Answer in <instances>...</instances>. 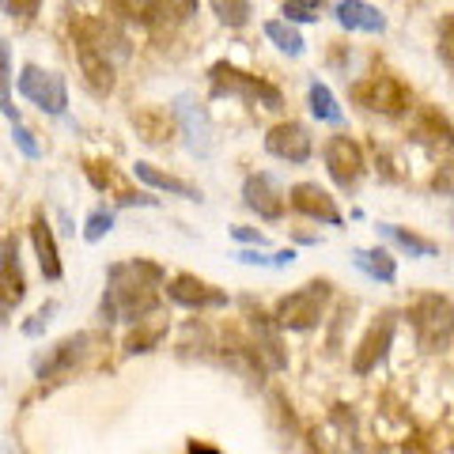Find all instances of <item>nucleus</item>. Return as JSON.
Wrapping results in <instances>:
<instances>
[{"label":"nucleus","mask_w":454,"mask_h":454,"mask_svg":"<svg viewBox=\"0 0 454 454\" xmlns=\"http://www.w3.org/2000/svg\"><path fill=\"white\" fill-rule=\"evenodd\" d=\"M167 284L163 265H155L148 258H129L106 269V292L98 315L103 322H145L160 307V288Z\"/></svg>","instance_id":"f257e3e1"},{"label":"nucleus","mask_w":454,"mask_h":454,"mask_svg":"<svg viewBox=\"0 0 454 454\" xmlns=\"http://www.w3.org/2000/svg\"><path fill=\"white\" fill-rule=\"evenodd\" d=\"M208 88L216 98H243L250 106H262V110H284V95L277 83H269L254 73H243V68H235L231 61H216L208 68Z\"/></svg>","instance_id":"f03ea898"},{"label":"nucleus","mask_w":454,"mask_h":454,"mask_svg":"<svg viewBox=\"0 0 454 454\" xmlns=\"http://www.w3.org/2000/svg\"><path fill=\"white\" fill-rule=\"evenodd\" d=\"M409 325L417 333V345L424 352H443L454 340V303L447 295H420V300L409 307Z\"/></svg>","instance_id":"7ed1b4c3"},{"label":"nucleus","mask_w":454,"mask_h":454,"mask_svg":"<svg viewBox=\"0 0 454 454\" xmlns=\"http://www.w3.org/2000/svg\"><path fill=\"white\" fill-rule=\"evenodd\" d=\"M330 295H333L330 280H307L303 288L280 295V303H277L273 315H277V322L284 325V330L307 333V330H315V325L322 322L325 307H330Z\"/></svg>","instance_id":"20e7f679"},{"label":"nucleus","mask_w":454,"mask_h":454,"mask_svg":"<svg viewBox=\"0 0 454 454\" xmlns=\"http://www.w3.org/2000/svg\"><path fill=\"white\" fill-rule=\"evenodd\" d=\"M348 95L356 98L364 110L382 114V118H402V114L413 106V95H409V88L397 76H390V73H375L367 80H356L348 88Z\"/></svg>","instance_id":"39448f33"},{"label":"nucleus","mask_w":454,"mask_h":454,"mask_svg":"<svg viewBox=\"0 0 454 454\" xmlns=\"http://www.w3.org/2000/svg\"><path fill=\"white\" fill-rule=\"evenodd\" d=\"M88 352H91V333H73V337H65V340H57L53 352L46 360H42L35 367V375L42 387H57V382H65V379H73L80 372V364L88 360Z\"/></svg>","instance_id":"423d86ee"},{"label":"nucleus","mask_w":454,"mask_h":454,"mask_svg":"<svg viewBox=\"0 0 454 454\" xmlns=\"http://www.w3.org/2000/svg\"><path fill=\"white\" fill-rule=\"evenodd\" d=\"M114 8L140 27H178L197 12V0H114Z\"/></svg>","instance_id":"0eeeda50"},{"label":"nucleus","mask_w":454,"mask_h":454,"mask_svg":"<svg viewBox=\"0 0 454 454\" xmlns=\"http://www.w3.org/2000/svg\"><path fill=\"white\" fill-rule=\"evenodd\" d=\"M20 95L27 103H35L42 114H65L68 110V88H65V76L46 73L38 65H23L20 73Z\"/></svg>","instance_id":"6e6552de"},{"label":"nucleus","mask_w":454,"mask_h":454,"mask_svg":"<svg viewBox=\"0 0 454 454\" xmlns=\"http://www.w3.org/2000/svg\"><path fill=\"white\" fill-rule=\"evenodd\" d=\"M247 330H250V345L262 352L269 372H284L288 367V352H284V340H280L284 325L277 322V315H265L262 307H254L247 300Z\"/></svg>","instance_id":"1a4fd4ad"},{"label":"nucleus","mask_w":454,"mask_h":454,"mask_svg":"<svg viewBox=\"0 0 454 454\" xmlns=\"http://www.w3.org/2000/svg\"><path fill=\"white\" fill-rule=\"evenodd\" d=\"M394 333H397V310H382V315L367 325L364 340L352 352V372L356 375H372L375 367L387 360V352L394 345Z\"/></svg>","instance_id":"9d476101"},{"label":"nucleus","mask_w":454,"mask_h":454,"mask_svg":"<svg viewBox=\"0 0 454 454\" xmlns=\"http://www.w3.org/2000/svg\"><path fill=\"white\" fill-rule=\"evenodd\" d=\"M322 160H325V170H330V178L337 182L340 190H356L360 178H364V152L352 137L337 133L325 140L322 148Z\"/></svg>","instance_id":"9b49d317"},{"label":"nucleus","mask_w":454,"mask_h":454,"mask_svg":"<svg viewBox=\"0 0 454 454\" xmlns=\"http://www.w3.org/2000/svg\"><path fill=\"white\" fill-rule=\"evenodd\" d=\"M265 152L284 163H307L315 155V137L303 121H280L265 133Z\"/></svg>","instance_id":"f8f14e48"},{"label":"nucleus","mask_w":454,"mask_h":454,"mask_svg":"<svg viewBox=\"0 0 454 454\" xmlns=\"http://www.w3.org/2000/svg\"><path fill=\"white\" fill-rule=\"evenodd\" d=\"M167 300L186 310H216V307H227V292L193 273H178L167 284Z\"/></svg>","instance_id":"ddd939ff"},{"label":"nucleus","mask_w":454,"mask_h":454,"mask_svg":"<svg viewBox=\"0 0 454 454\" xmlns=\"http://www.w3.org/2000/svg\"><path fill=\"white\" fill-rule=\"evenodd\" d=\"M243 205L250 212H258L262 220H280L284 208H288V193L280 190V182L273 175H247L243 182Z\"/></svg>","instance_id":"4468645a"},{"label":"nucleus","mask_w":454,"mask_h":454,"mask_svg":"<svg viewBox=\"0 0 454 454\" xmlns=\"http://www.w3.org/2000/svg\"><path fill=\"white\" fill-rule=\"evenodd\" d=\"M175 121H178V129L182 137H186V148L193 155H212V125H208V114L193 103L190 95H178L175 98Z\"/></svg>","instance_id":"2eb2a0df"},{"label":"nucleus","mask_w":454,"mask_h":454,"mask_svg":"<svg viewBox=\"0 0 454 454\" xmlns=\"http://www.w3.org/2000/svg\"><path fill=\"white\" fill-rule=\"evenodd\" d=\"M409 137L428 152H450L454 148V125L447 114H439L435 106H420L409 121Z\"/></svg>","instance_id":"dca6fc26"},{"label":"nucleus","mask_w":454,"mask_h":454,"mask_svg":"<svg viewBox=\"0 0 454 454\" xmlns=\"http://www.w3.org/2000/svg\"><path fill=\"white\" fill-rule=\"evenodd\" d=\"M288 201H292V208L300 212V216H307V220L340 227V208L333 205V197L325 193L318 182H295V186L288 190Z\"/></svg>","instance_id":"f3484780"},{"label":"nucleus","mask_w":454,"mask_h":454,"mask_svg":"<svg viewBox=\"0 0 454 454\" xmlns=\"http://www.w3.org/2000/svg\"><path fill=\"white\" fill-rule=\"evenodd\" d=\"M76 65H80V73L83 80H88V88L95 95H110L114 91V68H118V61L114 57H106L103 50H95V46H80L76 42Z\"/></svg>","instance_id":"a211bd4d"},{"label":"nucleus","mask_w":454,"mask_h":454,"mask_svg":"<svg viewBox=\"0 0 454 454\" xmlns=\"http://www.w3.org/2000/svg\"><path fill=\"white\" fill-rule=\"evenodd\" d=\"M0 277H4V322L12 318V307L23 303L27 280L20 269V243L16 235H4V250H0Z\"/></svg>","instance_id":"6ab92c4d"},{"label":"nucleus","mask_w":454,"mask_h":454,"mask_svg":"<svg viewBox=\"0 0 454 454\" xmlns=\"http://www.w3.org/2000/svg\"><path fill=\"white\" fill-rule=\"evenodd\" d=\"M333 16L345 31H360V35H382L387 31V16H382L375 4H367V0H337Z\"/></svg>","instance_id":"aec40b11"},{"label":"nucleus","mask_w":454,"mask_h":454,"mask_svg":"<svg viewBox=\"0 0 454 454\" xmlns=\"http://www.w3.org/2000/svg\"><path fill=\"white\" fill-rule=\"evenodd\" d=\"M31 243H35V254H38V269H42V277H46V280H61V277H65V269H61V254H57L53 231H50V223H46V216H42V212L31 220Z\"/></svg>","instance_id":"412c9836"},{"label":"nucleus","mask_w":454,"mask_h":454,"mask_svg":"<svg viewBox=\"0 0 454 454\" xmlns=\"http://www.w3.org/2000/svg\"><path fill=\"white\" fill-rule=\"evenodd\" d=\"M133 175L145 182V186H152V190H163V193H170V197H182V201H201V190L197 186H190V182H182V178H175V175H167V170H160V167H152V163H133Z\"/></svg>","instance_id":"4be33fe9"},{"label":"nucleus","mask_w":454,"mask_h":454,"mask_svg":"<svg viewBox=\"0 0 454 454\" xmlns=\"http://www.w3.org/2000/svg\"><path fill=\"white\" fill-rule=\"evenodd\" d=\"M352 265L360 269V273H367L372 280H382V284H394L397 280V262L390 250H352Z\"/></svg>","instance_id":"5701e85b"},{"label":"nucleus","mask_w":454,"mask_h":454,"mask_svg":"<svg viewBox=\"0 0 454 454\" xmlns=\"http://www.w3.org/2000/svg\"><path fill=\"white\" fill-rule=\"evenodd\" d=\"M375 231L387 235L394 247H402L409 258H435V254H439V243H432V239H424L417 231H405V227H397V223H379Z\"/></svg>","instance_id":"b1692460"},{"label":"nucleus","mask_w":454,"mask_h":454,"mask_svg":"<svg viewBox=\"0 0 454 454\" xmlns=\"http://www.w3.org/2000/svg\"><path fill=\"white\" fill-rule=\"evenodd\" d=\"M133 125H137L140 140H148V145H163L167 133L175 129V121H170V114H167V110H155V106H148V110H137V114H133Z\"/></svg>","instance_id":"393cba45"},{"label":"nucleus","mask_w":454,"mask_h":454,"mask_svg":"<svg viewBox=\"0 0 454 454\" xmlns=\"http://www.w3.org/2000/svg\"><path fill=\"white\" fill-rule=\"evenodd\" d=\"M265 38L273 42L280 53H288V57H303V50H307L303 35L295 31V23H288V20H269L265 23Z\"/></svg>","instance_id":"a878e982"},{"label":"nucleus","mask_w":454,"mask_h":454,"mask_svg":"<svg viewBox=\"0 0 454 454\" xmlns=\"http://www.w3.org/2000/svg\"><path fill=\"white\" fill-rule=\"evenodd\" d=\"M307 106H310V114H315L318 121H325V125H340V106H337L333 91L325 88L322 80H310V88H307Z\"/></svg>","instance_id":"bb28decb"},{"label":"nucleus","mask_w":454,"mask_h":454,"mask_svg":"<svg viewBox=\"0 0 454 454\" xmlns=\"http://www.w3.org/2000/svg\"><path fill=\"white\" fill-rule=\"evenodd\" d=\"M163 337H167V325L163 322H137L133 333L125 337V352H133V356H145V352L160 348Z\"/></svg>","instance_id":"cd10ccee"},{"label":"nucleus","mask_w":454,"mask_h":454,"mask_svg":"<svg viewBox=\"0 0 454 454\" xmlns=\"http://www.w3.org/2000/svg\"><path fill=\"white\" fill-rule=\"evenodd\" d=\"M212 12H216V20L223 27H247L250 20V4L247 0H208Z\"/></svg>","instance_id":"c85d7f7f"},{"label":"nucleus","mask_w":454,"mask_h":454,"mask_svg":"<svg viewBox=\"0 0 454 454\" xmlns=\"http://www.w3.org/2000/svg\"><path fill=\"white\" fill-rule=\"evenodd\" d=\"M325 0H284V20L288 23H315L322 16Z\"/></svg>","instance_id":"c756f323"},{"label":"nucleus","mask_w":454,"mask_h":454,"mask_svg":"<svg viewBox=\"0 0 454 454\" xmlns=\"http://www.w3.org/2000/svg\"><path fill=\"white\" fill-rule=\"evenodd\" d=\"M114 231V212L110 208H95L88 220H83V239L88 243H98V239H106Z\"/></svg>","instance_id":"7c9ffc66"},{"label":"nucleus","mask_w":454,"mask_h":454,"mask_svg":"<svg viewBox=\"0 0 454 454\" xmlns=\"http://www.w3.org/2000/svg\"><path fill=\"white\" fill-rule=\"evenodd\" d=\"M439 61H443L447 73L454 76V16H447L443 27H439Z\"/></svg>","instance_id":"2f4dec72"},{"label":"nucleus","mask_w":454,"mask_h":454,"mask_svg":"<svg viewBox=\"0 0 454 454\" xmlns=\"http://www.w3.org/2000/svg\"><path fill=\"white\" fill-rule=\"evenodd\" d=\"M12 140H16V148L27 155V160H38V155H42V148H38V140H35V133L31 129H27V125L23 121H16V125H12Z\"/></svg>","instance_id":"473e14b6"},{"label":"nucleus","mask_w":454,"mask_h":454,"mask_svg":"<svg viewBox=\"0 0 454 454\" xmlns=\"http://www.w3.org/2000/svg\"><path fill=\"white\" fill-rule=\"evenodd\" d=\"M38 8H42V0H4V12L12 20H31L38 16Z\"/></svg>","instance_id":"72a5a7b5"},{"label":"nucleus","mask_w":454,"mask_h":454,"mask_svg":"<svg viewBox=\"0 0 454 454\" xmlns=\"http://www.w3.org/2000/svg\"><path fill=\"white\" fill-rule=\"evenodd\" d=\"M53 315H57V303L38 307V315H35L31 322L23 325V333H27V337H38V333H42V330H46V325H50V318H53Z\"/></svg>","instance_id":"f704fd0d"},{"label":"nucleus","mask_w":454,"mask_h":454,"mask_svg":"<svg viewBox=\"0 0 454 454\" xmlns=\"http://www.w3.org/2000/svg\"><path fill=\"white\" fill-rule=\"evenodd\" d=\"M88 178H91L95 190H110L114 182H118L114 178V170H106V163H88Z\"/></svg>","instance_id":"c9c22d12"},{"label":"nucleus","mask_w":454,"mask_h":454,"mask_svg":"<svg viewBox=\"0 0 454 454\" xmlns=\"http://www.w3.org/2000/svg\"><path fill=\"white\" fill-rule=\"evenodd\" d=\"M243 265H262V269H277V254H262V250H239L235 254Z\"/></svg>","instance_id":"e433bc0d"},{"label":"nucleus","mask_w":454,"mask_h":454,"mask_svg":"<svg viewBox=\"0 0 454 454\" xmlns=\"http://www.w3.org/2000/svg\"><path fill=\"white\" fill-rule=\"evenodd\" d=\"M231 235L239 239V243L254 247V250H262V247H265V235H262V231H254V227H231Z\"/></svg>","instance_id":"4c0bfd02"},{"label":"nucleus","mask_w":454,"mask_h":454,"mask_svg":"<svg viewBox=\"0 0 454 454\" xmlns=\"http://www.w3.org/2000/svg\"><path fill=\"white\" fill-rule=\"evenodd\" d=\"M118 205H160V201H155V197H148V193H121L118 197Z\"/></svg>","instance_id":"58836bf2"},{"label":"nucleus","mask_w":454,"mask_h":454,"mask_svg":"<svg viewBox=\"0 0 454 454\" xmlns=\"http://www.w3.org/2000/svg\"><path fill=\"white\" fill-rule=\"evenodd\" d=\"M435 190H443V193H450V190H454V163L447 167V178H435Z\"/></svg>","instance_id":"ea45409f"}]
</instances>
